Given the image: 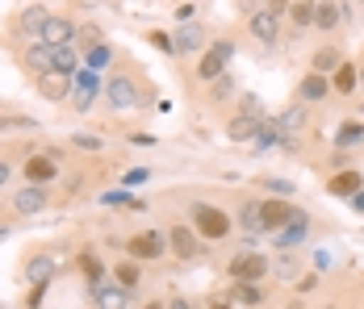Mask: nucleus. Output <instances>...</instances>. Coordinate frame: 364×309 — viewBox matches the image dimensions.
Masks as SVG:
<instances>
[{"mask_svg": "<svg viewBox=\"0 0 364 309\" xmlns=\"http://www.w3.org/2000/svg\"><path fill=\"white\" fill-rule=\"evenodd\" d=\"M188 217H193V226H197V234L210 242H222L226 234H230V217L222 213V209L205 205V201H197V205L188 209Z\"/></svg>", "mask_w": 364, "mask_h": 309, "instance_id": "f257e3e1", "label": "nucleus"}, {"mask_svg": "<svg viewBox=\"0 0 364 309\" xmlns=\"http://www.w3.org/2000/svg\"><path fill=\"white\" fill-rule=\"evenodd\" d=\"M235 59V42L230 38H218L205 55H201V63H197V80H205V84H214L222 71H226V63Z\"/></svg>", "mask_w": 364, "mask_h": 309, "instance_id": "f03ea898", "label": "nucleus"}, {"mask_svg": "<svg viewBox=\"0 0 364 309\" xmlns=\"http://www.w3.org/2000/svg\"><path fill=\"white\" fill-rule=\"evenodd\" d=\"M297 217V209L285 201V197H272V201H259V226L264 230H281Z\"/></svg>", "mask_w": 364, "mask_h": 309, "instance_id": "7ed1b4c3", "label": "nucleus"}, {"mask_svg": "<svg viewBox=\"0 0 364 309\" xmlns=\"http://www.w3.org/2000/svg\"><path fill=\"white\" fill-rule=\"evenodd\" d=\"M72 75H68V71H59V67H50V71H42V75H38V92H42V97H46V101H68V97H72Z\"/></svg>", "mask_w": 364, "mask_h": 309, "instance_id": "20e7f679", "label": "nucleus"}, {"mask_svg": "<svg viewBox=\"0 0 364 309\" xmlns=\"http://www.w3.org/2000/svg\"><path fill=\"white\" fill-rule=\"evenodd\" d=\"M268 259L259 255V251H247V255H239V259H230V280H264L268 276Z\"/></svg>", "mask_w": 364, "mask_h": 309, "instance_id": "39448f33", "label": "nucleus"}, {"mask_svg": "<svg viewBox=\"0 0 364 309\" xmlns=\"http://www.w3.org/2000/svg\"><path fill=\"white\" fill-rule=\"evenodd\" d=\"M75 34H80V26H72L68 17H46V26H42L38 42H46V46H72Z\"/></svg>", "mask_w": 364, "mask_h": 309, "instance_id": "423d86ee", "label": "nucleus"}, {"mask_svg": "<svg viewBox=\"0 0 364 309\" xmlns=\"http://www.w3.org/2000/svg\"><path fill=\"white\" fill-rule=\"evenodd\" d=\"M105 92H109L113 109H130V104H139V84H134L130 75H113L109 84H105Z\"/></svg>", "mask_w": 364, "mask_h": 309, "instance_id": "0eeeda50", "label": "nucleus"}, {"mask_svg": "<svg viewBox=\"0 0 364 309\" xmlns=\"http://www.w3.org/2000/svg\"><path fill=\"white\" fill-rule=\"evenodd\" d=\"M164 246H168V242H164L159 230H143V234L130 239V255H134V259H164Z\"/></svg>", "mask_w": 364, "mask_h": 309, "instance_id": "6e6552de", "label": "nucleus"}, {"mask_svg": "<svg viewBox=\"0 0 364 309\" xmlns=\"http://www.w3.org/2000/svg\"><path fill=\"white\" fill-rule=\"evenodd\" d=\"M327 92H331V75H323V71H310V75L297 84V97H301V104L327 101Z\"/></svg>", "mask_w": 364, "mask_h": 309, "instance_id": "1a4fd4ad", "label": "nucleus"}, {"mask_svg": "<svg viewBox=\"0 0 364 309\" xmlns=\"http://www.w3.org/2000/svg\"><path fill=\"white\" fill-rule=\"evenodd\" d=\"M247 30H252V38H259V42H277V38H281V26H277V13H272V9L252 13V17H247Z\"/></svg>", "mask_w": 364, "mask_h": 309, "instance_id": "9d476101", "label": "nucleus"}, {"mask_svg": "<svg viewBox=\"0 0 364 309\" xmlns=\"http://www.w3.org/2000/svg\"><path fill=\"white\" fill-rule=\"evenodd\" d=\"M168 246L176 251V259H197V234H193V226H172L168 230Z\"/></svg>", "mask_w": 364, "mask_h": 309, "instance_id": "9b49d317", "label": "nucleus"}, {"mask_svg": "<svg viewBox=\"0 0 364 309\" xmlns=\"http://www.w3.org/2000/svg\"><path fill=\"white\" fill-rule=\"evenodd\" d=\"M259 121H264V117L239 113V117H230V121H226V138H230V142H252V138L259 134Z\"/></svg>", "mask_w": 364, "mask_h": 309, "instance_id": "f8f14e48", "label": "nucleus"}, {"mask_svg": "<svg viewBox=\"0 0 364 309\" xmlns=\"http://www.w3.org/2000/svg\"><path fill=\"white\" fill-rule=\"evenodd\" d=\"M360 188H364V175H360V172H352V168L335 172V175H331V184H327L331 197H352V193H360Z\"/></svg>", "mask_w": 364, "mask_h": 309, "instance_id": "ddd939ff", "label": "nucleus"}, {"mask_svg": "<svg viewBox=\"0 0 364 309\" xmlns=\"http://www.w3.org/2000/svg\"><path fill=\"white\" fill-rule=\"evenodd\" d=\"M301 126H306V109H301V104L285 109V113H281V121H277V134H281V142H285V146H293V134H301Z\"/></svg>", "mask_w": 364, "mask_h": 309, "instance_id": "4468645a", "label": "nucleus"}, {"mask_svg": "<svg viewBox=\"0 0 364 309\" xmlns=\"http://www.w3.org/2000/svg\"><path fill=\"white\" fill-rule=\"evenodd\" d=\"M201 46H205V30L188 17L181 26V34H176V55H193V50H201Z\"/></svg>", "mask_w": 364, "mask_h": 309, "instance_id": "2eb2a0df", "label": "nucleus"}, {"mask_svg": "<svg viewBox=\"0 0 364 309\" xmlns=\"http://www.w3.org/2000/svg\"><path fill=\"white\" fill-rule=\"evenodd\" d=\"M230 305H264L259 280H235L230 284Z\"/></svg>", "mask_w": 364, "mask_h": 309, "instance_id": "dca6fc26", "label": "nucleus"}, {"mask_svg": "<svg viewBox=\"0 0 364 309\" xmlns=\"http://www.w3.org/2000/svg\"><path fill=\"white\" fill-rule=\"evenodd\" d=\"M55 172H59V163H55L50 155L26 159V180H30V184H46V180H55Z\"/></svg>", "mask_w": 364, "mask_h": 309, "instance_id": "f3484780", "label": "nucleus"}, {"mask_svg": "<svg viewBox=\"0 0 364 309\" xmlns=\"http://www.w3.org/2000/svg\"><path fill=\"white\" fill-rule=\"evenodd\" d=\"M26 67L34 71V75L50 71V67H55V46H46V42H34V46L26 50Z\"/></svg>", "mask_w": 364, "mask_h": 309, "instance_id": "a211bd4d", "label": "nucleus"}, {"mask_svg": "<svg viewBox=\"0 0 364 309\" xmlns=\"http://www.w3.org/2000/svg\"><path fill=\"white\" fill-rule=\"evenodd\" d=\"M356 84H360V71L352 67V63H339V67H335V80H331V88H335L339 97H352V92H356Z\"/></svg>", "mask_w": 364, "mask_h": 309, "instance_id": "6ab92c4d", "label": "nucleus"}, {"mask_svg": "<svg viewBox=\"0 0 364 309\" xmlns=\"http://www.w3.org/2000/svg\"><path fill=\"white\" fill-rule=\"evenodd\" d=\"M343 63V55L335 50V46H318L314 50V59H310V71H323V75H335V67Z\"/></svg>", "mask_w": 364, "mask_h": 309, "instance_id": "aec40b11", "label": "nucleus"}, {"mask_svg": "<svg viewBox=\"0 0 364 309\" xmlns=\"http://www.w3.org/2000/svg\"><path fill=\"white\" fill-rule=\"evenodd\" d=\"M339 26V4L335 0H314V30H335Z\"/></svg>", "mask_w": 364, "mask_h": 309, "instance_id": "412c9836", "label": "nucleus"}, {"mask_svg": "<svg viewBox=\"0 0 364 309\" xmlns=\"http://www.w3.org/2000/svg\"><path fill=\"white\" fill-rule=\"evenodd\" d=\"M46 17H50V13H46L42 4H30V9L17 17V26H21V34H34L38 38V34H42V26H46Z\"/></svg>", "mask_w": 364, "mask_h": 309, "instance_id": "4be33fe9", "label": "nucleus"}, {"mask_svg": "<svg viewBox=\"0 0 364 309\" xmlns=\"http://www.w3.org/2000/svg\"><path fill=\"white\" fill-rule=\"evenodd\" d=\"M97 92H101V80H97V75H80V80H75V97H72L75 109H88Z\"/></svg>", "mask_w": 364, "mask_h": 309, "instance_id": "5701e85b", "label": "nucleus"}, {"mask_svg": "<svg viewBox=\"0 0 364 309\" xmlns=\"http://www.w3.org/2000/svg\"><path fill=\"white\" fill-rule=\"evenodd\" d=\"M46 201H50V197H46V188H42V184H34V188L17 193V213H38Z\"/></svg>", "mask_w": 364, "mask_h": 309, "instance_id": "b1692460", "label": "nucleus"}, {"mask_svg": "<svg viewBox=\"0 0 364 309\" xmlns=\"http://www.w3.org/2000/svg\"><path fill=\"white\" fill-rule=\"evenodd\" d=\"M92 305H130V293H126V284L122 288H97L92 284Z\"/></svg>", "mask_w": 364, "mask_h": 309, "instance_id": "393cba45", "label": "nucleus"}, {"mask_svg": "<svg viewBox=\"0 0 364 309\" xmlns=\"http://www.w3.org/2000/svg\"><path fill=\"white\" fill-rule=\"evenodd\" d=\"M289 21L297 26V30H314V4H310V0H293Z\"/></svg>", "mask_w": 364, "mask_h": 309, "instance_id": "a878e982", "label": "nucleus"}, {"mask_svg": "<svg viewBox=\"0 0 364 309\" xmlns=\"http://www.w3.org/2000/svg\"><path fill=\"white\" fill-rule=\"evenodd\" d=\"M109 59H113V50L105 46V42H97V46H88V55H84V67H88V71H101Z\"/></svg>", "mask_w": 364, "mask_h": 309, "instance_id": "bb28decb", "label": "nucleus"}, {"mask_svg": "<svg viewBox=\"0 0 364 309\" xmlns=\"http://www.w3.org/2000/svg\"><path fill=\"white\" fill-rule=\"evenodd\" d=\"M239 222H243L247 234H259V230H264V226H259V201H247V205L239 209Z\"/></svg>", "mask_w": 364, "mask_h": 309, "instance_id": "cd10ccee", "label": "nucleus"}, {"mask_svg": "<svg viewBox=\"0 0 364 309\" xmlns=\"http://www.w3.org/2000/svg\"><path fill=\"white\" fill-rule=\"evenodd\" d=\"M301 239H306V213H297V217L289 222V230H285L277 242H281V246H297Z\"/></svg>", "mask_w": 364, "mask_h": 309, "instance_id": "c85d7f7f", "label": "nucleus"}, {"mask_svg": "<svg viewBox=\"0 0 364 309\" xmlns=\"http://www.w3.org/2000/svg\"><path fill=\"white\" fill-rule=\"evenodd\" d=\"M335 142H339V146H352V142H364V126H360V121H343V130L335 134Z\"/></svg>", "mask_w": 364, "mask_h": 309, "instance_id": "c756f323", "label": "nucleus"}, {"mask_svg": "<svg viewBox=\"0 0 364 309\" xmlns=\"http://www.w3.org/2000/svg\"><path fill=\"white\" fill-rule=\"evenodd\" d=\"M230 97H235V80H230V75H226V71H222L218 80H214V92H210V101H230Z\"/></svg>", "mask_w": 364, "mask_h": 309, "instance_id": "7c9ffc66", "label": "nucleus"}, {"mask_svg": "<svg viewBox=\"0 0 364 309\" xmlns=\"http://www.w3.org/2000/svg\"><path fill=\"white\" fill-rule=\"evenodd\" d=\"M117 284H126V288L139 284V264H134V255H130L126 264H117Z\"/></svg>", "mask_w": 364, "mask_h": 309, "instance_id": "2f4dec72", "label": "nucleus"}, {"mask_svg": "<svg viewBox=\"0 0 364 309\" xmlns=\"http://www.w3.org/2000/svg\"><path fill=\"white\" fill-rule=\"evenodd\" d=\"M55 67L68 71V75H75V50L72 46H55Z\"/></svg>", "mask_w": 364, "mask_h": 309, "instance_id": "473e14b6", "label": "nucleus"}, {"mask_svg": "<svg viewBox=\"0 0 364 309\" xmlns=\"http://www.w3.org/2000/svg\"><path fill=\"white\" fill-rule=\"evenodd\" d=\"M50 272H55V264H50V259H34V264H30V280H34V284H46Z\"/></svg>", "mask_w": 364, "mask_h": 309, "instance_id": "72a5a7b5", "label": "nucleus"}, {"mask_svg": "<svg viewBox=\"0 0 364 309\" xmlns=\"http://www.w3.org/2000/svg\"><path fill=\"white\" fill-rule=\"evenodd\" d=\"M38 121L34 117H0V134H4V130H34Z\"/></svg>", "mask_w": 364, "mask_h": 309, "instance_id": "f704fd0d", "label": "nucleus"}, {"mask_svg": "<svg viewBox=\"0 0 364 309\" xmlns=\"http://www.w3.org/2000/svg\"><path fill=\"white\" fill-rule=\"evenodd\" d=\"M80 268H84V276H88L92 284H97V280H101V272H105V268H101V259H92V255H80Z\"/></svg>", "mask_w": 364, "mask_h": 309, "instance_id": "c9c22d12", "label": "nucleus"}, {"mask_svg": "<svg viewBox=\"0 0 364 309\" xmlns=\"http://www.w3.org/2000/svg\"><path fill=\"white\" fill-rule=\"evenodd\" d=\"M146 42H151V46H159V50H176V38L159 34V30H155V34H146Z\"/></svg>", "mask_w": 364, "mask_h": 309, "instance_id": "e433bc0d", "label": "nucleus"}, {"mask_svg": "<svg viewBox=\"0 0 364 309\" xmlns=\"http://www.w3.org/2000/svg\"><path fill=\"white\" fill-rule=\"evenodd\" d=\"M264 188H268V193H277V197H289V193H293L289 180H264Z\"/></svg>", "mask_w": 364, "mask_h": 309, "instance_id": "4c0bfd02", "label": "nucleus"}, {"mask_svg": "<svg viewBox=\"0 0 364 309\" xmlns=\"http://www.w3.org/2000/svg\"><path fill=\"white\" fill-rule=\"evenodd\" d=\"M72 142L80 146V151H101V138H92V134H75Z\"/></svg>", "mask_w": 364, "mask_h": 309, "instance_id": "58836bf2", "label": "nucleus"}, {"mask_svg": "<svg viewBox=\"0 0 364 309\" xmlns=\"http://www.w3.org/2000/svg\"><path fill=\"white\" fill-rule=\"evenodd\" d=\"M243 113H252V117H264V104L255 101V97H247V101H243Z\"/></svg>", "mask_w": 364, "mask_h": 309, "instance_id": "ea45409f", "label": "nucleus"}, {"mask_svg": "<svg viewBox=\"0 0 364 309\" xmlns=\"http://www.w3.org/2000/svg\"><path fill=\"white\" fill-rule=\"evenodd\" d=\"M80 38H84L88 46H97V42H105V38H101V30H80Z\"/></svg>", "mask_w": 364, "mask_h": 309, "instance_id": "a19ab883", "label": "nucleus"}, {"mask_svg": "<svg viewBox=\"0 0 364 309\" xmlns=\"http://www.w3.org/2000/svg\"><path fill=\"white\" fill-rule=\"evenodd\" d=\"M143 180H146L143 168H139V172H126V184H143Z\"/></svg>", "mask_w": 364, "mask_h": 309, "instance_id": "79ce46f5", "label": "nucleus"}, {"mask_svg": "<svg viewBox=\"0 0 364 309\" xmlns=\"http://www.w3.org/2000/svg\"><path fill=\"white\" fill-rule=\"evenodd\" d=\"M352 205H356V213H364V188L360 193H352Z\"/></svg>", "mask_w": 364, "mask_h": 309, "instance_id": "37998d69", "label": "nucleus"}, {"mask_svg": "<svg viewBox=\"0 0 364 309\" xmlns=\"http://www.w3.org/2000/svg\"><path fill=\"white\" fill-rule=\"evenodd\" d=\"M4 180H9V163L0 159V188H4Z\"/></svg>", "mask_w": 364, "mask_h": 309, "instance_id": "c03bdc74", "label": "nucleus"}, {"mask_svg": "<svg viewBox=\"0 0 364 309\" xmlns=\"http://www.w3.org/2000/svg\"><path fill=\"white\" fill-rule=\"evenodd\" d=\"M360 84H364V67H360Z\"/></svg>", "mask_w": 364, "mask_h": 309, "instance_id": "a18cd8bd", "label": "nucleus"}, {"mask_svg": "<svg viewBox=\"0 0 364 309\" xmlns=\"http://www.w3.org/2000/svg\"><path fill=\"white\" fill-rule=\"evenodd\" d=\"M360 4H364V0H360Z\"/></svg>", "mask_w": 364, "mask_h": 309, "instance_id": "49530a36", "label": "nucleus"}]
</instances>
